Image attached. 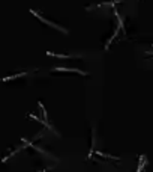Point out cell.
Listing matches in <instances>:
<instances>
[{
    "instance_id": "cell-5",
    "label": "cell",
    "mask_w": 153,
    "mask_h": 172,
    "mask_svg": "<svg viewBox=\"0 0 153 172\" xmlns=\"http://www.w3.org/2000/svg\"><path fill=\"white\" fill-rule=\"evenodd\" d=\"M27 72H20V74H15V75H9V77H5L3 78V81H9V80H12V78H17V77H23V75H26Z\"/></svg>"
},
{
    "instance_id": "cell-2",
    "label": "cell",
    "mask_w": 153,
    "mask_h": 172,
    "mask_svg": "<svg viewBox=\"0 0 153 172\" xmlns=\"http://www.w3.org/2000/svg\"><path fill=\"white\" fill-rule=\"evenodd\" d=\"M53 71H57V72H77L80 75H87V72H84L81 69H77V68H62V66H59V68H54Z\"/></svg>"
},
{
    "instance_id": "cell-7",
    "label": "cell",
    "mask_w": 153,
    "mask_h": 172,
    "mask_svg": "<svg viewBox=\"0 0 153 172\" xmlns=\"http://www.w3.org/2000/svg\"><path fill=\"white\" fill-rule=\"evenodd\" d=\"M117 33H119V30H116V32H114V33H113V36H111V38H110V39H108V42H107V44H105V50H108V47H110V44H111V41H113V39H114V38H116V36H117Z\"/></svg>"
},
{
    "instance_id": "cell-6",
    "label": "cell",
    "mask_w": 153,
    "mask_h": 172,
    "mask_svg": "<svg viewBox=\"0 0 153 172\" xmlns=\"http://www.w3.org/2000/svg\"><path fill=\"white\" fill-rule=\"evenodd\" d=\"M144 163H146V155H141V157H140V164H138V169H137V172H141V170H143V166H144Z\"/></svg>"
},
{
    "instance_id": "cell-1",
    "label": "cell",
    "mask_w": 153,
    "mask_h": 172,
    "mask_svg": "<svg viewBox=\"0 0 153 172\" xmlns=\"http://www.w3.org/2000/svg\"><path fill=\"white\" fill-rule=\"evenodd\" d=\"M30 14H33L36 18H39L42 23H45L47 26H51V27H54V29H57V30H60V32H63V33H68V30L66 29H63L62 26H59V24H56V23H53V21H50V20H47V18H44L39 12H36V11H33V9H30Z\"/></svg>"
},
{
    "instance_id": "cell-4",
    "label": "cell",
    "mask_w": 153,
    "mask_h": 172,
    "mask_svg": "<svg viewBox=\"0 0 153 172\" xmlns=\"http://www.w3.org/2000/svg\"><path fill=\"white\" fill-rule=\"evenodd\" d=\"M96 155H101V157H105V158H113V160H119V157H114V155H110V154H104L101 151H93Z\"/></svg>"
},
{
    "instance_id": "cell-3",
    "label": "cell",
    "mask_w": 153,
    "mask_h": 172,
    "mask_svg": "<svg viewBox=\"0 0 153 172\" xmlns=\"http://www.w3.org/2000/svg\"><path fill=\"white\" fill-rule=\"evenodd\" d=\"M48 56H54V57H60V59H71L72 56L71 54H59V53H51V51H47Z\"/></svg>"
}]
</instances>
